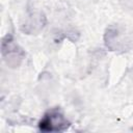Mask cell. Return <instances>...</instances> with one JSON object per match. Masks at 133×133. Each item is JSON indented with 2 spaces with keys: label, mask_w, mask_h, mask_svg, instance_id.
I'll return each instance as SVG.
<instances>
[{
  "label": "cell",
  "mask_w": 133,
  "mask_h": 133,
  "mask_svg": "<svg viewBox=\"0 0 133 133\" xmlns=\"http://www.w3.org/2000/svg\"><path fill=\"white\" fill-rule=\"evenodd\" d=\"M66 125L62 114L58 111H52L41 122V129L44 131H58Z\"/></svg>",
  "instance_id": "obj_1"
}]
</instances>
